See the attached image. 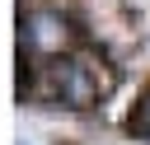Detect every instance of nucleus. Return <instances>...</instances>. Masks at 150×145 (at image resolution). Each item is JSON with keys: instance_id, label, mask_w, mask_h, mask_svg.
Listing matches in <instances>:
<instances>
[{"instance_id": "obj_1", "label": "nucleus", "mask_w": 150, "mask_h": 145, "mask_svg": "<svg viewBox=\"0 0 150 145\" xmlns=\"http://www.w3.org/2000/svg\"><path fill=\"white\" fill-rule=\"evenodd\" d=\"M47 94L70 103V108H84V103H94V94H103V84L84 61H52L47 65Z\"/></svg>"}, {"instance_id": "obj_2", "label": "nucleus", "mask_w": 150, "mask_h": 145, "mask_svg": "<svg viewBox=\"0 0 150 145\" xmlns=\"http://www.w3.org/2000/svg\"><path fill=\"white\" fill-rule=\"evenodd\" d=\"M131 131H136L141 140H150V98H145V103L131 112Z\"/></svg>"}]
</instances>
